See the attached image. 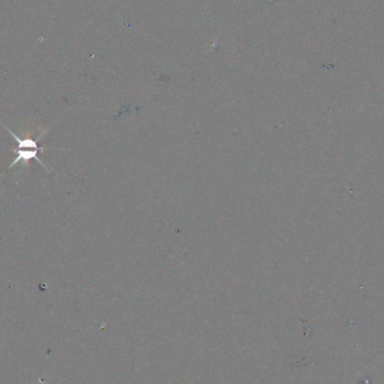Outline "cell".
Returning <instances> with one entry per match:
<instances>
[{
    "instance_id": "cell-1",
    "label": "cell",
    "mask_w": 384,
    "mask_h": 384,
    "mask_svg": "<svg viewBox=\"0 0 384 384\" xmlns=\"http://www.w3.org/2000/svg\"><path fill=\"white\" fill-rule=\"evenodd\" d=\"M0 124H2L5 129L7 130V132L12 135V136L14 137V139L16 140V143L18 144L17 148H13L12 151L14 153H16V158L13 161V163L11 165H9L8 168H12L15 166L17 163L20 162H23V163H27L30 160H36L37 162L40 163V164L43 166L46 171H49V168L46 167V164L45 163H43L41 161V158L37 156V154H39V152H44L46 151L48 148H43V147H39V145H37V142L43 137L44 133H42L39 137H37L36 139H32L30 137L27 138H21L20 136H17V135L13 132V130L11 128H8L6 125L3 124L2 121H0Z\"/></svg>"
}]
</instances>
